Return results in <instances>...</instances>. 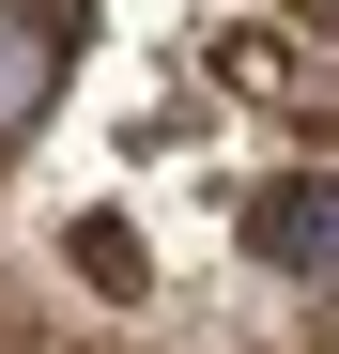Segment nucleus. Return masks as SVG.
<instances>
[{"label":"nucleus","mask_w":339,"mask_h":354,"mask_svg":"<svg viewBox=\"0 0 339 354\" xmlns=\"http://www.w3.org/2000/svg\"><path fill=\"white\" fill-rule=\"evenodd\" d=\"M62 16L77 0H0V154L62 108Z\"/></svg>","instance_id":"obj_2"},{"label":"nucleus","mask_w":339,"mask_h":354,"mask_svg":"<svg viewBox=\"0 0 339 354\" xmlns=\"http://www.w3.org/2000/svg\"><path fill=\"white\" fill-rule=\"evenodd\" d=\"M247 262H277V277H309V308L339 324V185H247Z\"/></svg>","instance_id":"obj_1"}]
</instances>
